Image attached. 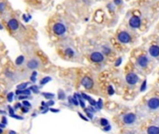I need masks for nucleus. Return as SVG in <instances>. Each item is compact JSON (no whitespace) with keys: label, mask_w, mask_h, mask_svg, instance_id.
Listing matches in <instances>:
<instances>
[{"label":"nucleus","mask_w":159,"mask_h":134,"mask_svg":"<svg viewBox=\"0 0 159 134\" xmlns=\"http://www.w3.org/2000/svg\"><path fill=\"white\" fill-rule=\"evenodd\" d=\"M66 26H65V24L64 23H62V22H56L54 25H53V27H52V31H53V33L56 35H59V36H61V35H63L65 33H66Z\"/></svg>","instance_id":"nucleus-1"},{"label":"nucleus","mask_w":159,"mask_h":134,"mask_svg":"<svg viewBox=\"0 0 159 134\" xmlns=\"http://www.w3.org/2000/svg\"><path fill=\"white\" fill-rule=\"evenodd\" d=\"M146 106H147L148 110L152 111V112H155V111L159 110V97H153V98H151L147 102Z\"/></svg>","instance_id":"nucleus-2"},{"label":"nucleus","mask_w":159,"mask_h":134,"mask_svg":"<svg viewBox=\"0 0 159 134\" xmlns=\"http://www.w3.org/2000/svg\"><path fill=\"white\" fill-rule=\"evenodd\" d=\"M136 120H137V117L133 113H128L123 117V122L126 125H129V126L133 125L136 122Z\"/></svg>","instance_id":"nucleus-3"},{"label":"nucleus","mask_w":159,"mask_h":134,"mask_svg":"<svg viewBox=\"0 0 159 134\" xmlns=\"http://www.w3.org/2000/svg\"><path fill=\"white\" fill-rule=\"evenodd\" d=\"M117 39L120 43L122 44H128L131 41V36L130 35L126 32V31H123V32H120L117 35Z\"/></svg>","instance_id":"nucleus-4"},{"label":"nucleus","mask_w":159,"mask_h":134,"mask_svg":"<svg viewBox=\"0 0 159 134\" xmlns=\"http://www.w3.org/2000/svg\"><path fill=\"white\" fill-rule=\"evenodd\" d=\"M139 80H140V78L135 73H129L126 76V81L129 85L133 86V85L137 84L139 82Z\"/></svg>","instance_id":"nucleus-5"},{"label":"nucleus","mask_w":159,"mask_h":134,"mask_svg":"<svg viewBox=\"0 0 159 134\" xmlns=\"http://www.w3.org/2000/svg\"><path fill=\"white\" fill-rule=\"evenodd\" d=\"M90 60L93 62H102L104 60V55L101 51H94L90 54Z\"/></svg>","instance_id":"nucleus-6"},{"label":"nucleus","mask_w":159,"mask_h":134,"mask_svg":"<svg viewBox=\"0 0 159 134\" xmlns=\"http://www.w3.org/2000/svg\"><path fill=\"white\" fill-rule=\"evenodd\" d=\"M129 24L131 28L133 29H138L141 27V24H142V21H141V18L138 17V16H133L129 19Z\"/></svg>","instance_id":"nucleus-7"},{"label":"nucleus","mask_w":159,"mask_h":134,"mask_svg":"<svg viewBox=\"0 0 159 134\" xmlns=\"http://www.w3.org/2000/svg\"><path fill=\"white\" fill-rule=\"evenodd\" d=\"M149 63V58L145 55H142L137 59V65L140 68H145Z\"/></svg>","instance_id":"nucleus-8"},{"label":"nucleus","mask_w":159,"mask_h":134,"mask_svg":"<svg viewBox=\"0 0 159 134\" xmlns=\"http://www.w3.org/2000/svg\"><path fill=\"white\" fill-rule=\"evenodd\" d=\"M81 84H82V86H83L84 88H86L87 90H90V89H92L93 86H94V81H93L90 77H89V76H84V77L82 78V80H81Z\"/></svg>","instance_id":"nucleus-9"},{"label":"nucleus","mask_w":159,"mask_h":134,"mask_svg":"<svg viewBox=\"0 0 159 134\" xmlns=\"http://www.w3.org/2000/svg\"><path fill=\"white\" fill-rule=\"evenodd\" d=\"M39 65H40V63H39V62L36 59H31L30 61H28V62L26 64L27 68L28 69H32V70L37 69L39 67Z\"/></svg>","instance_id":"nucleus-10"},{"label":"nucleus","mask_w":159,"mask_h":134,"mask_svg":"<svg viewBox=\"0 0 159 134\" xmlns=\"http://www.w3.org/2000/svg\"><path fill=\"white\" fill-rule=\"evenodd\" d=\"M7 26L10 30L12 31H16L19 28V21L16 19H10L7 21Z\"/></svg>","instance_id":"nucleus-11"},{"label":"nucleus","mask_w":159,"mask_h":134,"mask_svg":"<svg viewBox=\"0 0 159 134\" xmlns=\"http://www.w3.org/2000/svg\"><path fill=\"white\" fill-rule=\"evenodd\" d=\"M149 54L154 57V58H157L159 56V46L157 45H153L150 47L149 49Z\"/></svg>","instance_id":"nucleus-12"},{"label":"nucleus","mask_w":159,"mask_h":134,"mask_svg":"<svg viewBox=\"0 0 159 134\" xmlns=\"http://www.w3.org/2000/svg\"><path fill=\"white\" fill-rule=\"evenodd\" d=\"M147 134H159V126H150L147 129Z\"/></svg>","instance_id":"nucleus-13"},{"label":"nucleus","mask_w":159,"mask_h":134,"mask_svg":"<svg viewBox=\"0 0 159 134\" xmlns=\"http://www.w3.org/2000/svg\"><path fill=\"white\" fill-rule=\"evenodd\" d=\"M23 62H24V56H22V55H20V56L17 57V59L15 60V63H16L17 65H21Z\"/></svg>","instance_id":"nucleus-14"},{"label":"nucleus","mask_w":159,"mask_h":134,"mask_svg":"<svg viewBox=\"0 0 159 134\" xmlns=\"http://www.w3.org/2000/svg\"><path fill=\"white\" fill-rule=\"evenodd\" d=\"M65 54L69 57H74L75 56V50L71 48H67L65 49Z\"/></svg>","instance_id":"nucleus-15"},{"label":"nucleus","mask_w":159,"mask_h":134,"mask_svg":"<svg viewBox=\"0 0 159 134\" xmlns=\"http://www.w3.org/2000/svg\"><path fill=\"white\" fill-rule=\"evenodd\" d=\"M28 82H25V83H21V84H19L18 86H17V90H25V89H27V87H28Z\"/></svg>","instance_id":"nucleus-16"},{"label":"nucleus","mask_w":159,"mask_h":134,"mask_svg":"<svg viewBox=\"0 0 159 134\" xmlns=\"http://www.w3.org/2000/svg\"><path fill=\"white\" fill-rule=\"evenodd\" d=\"M102 49V54H106V55H108V54H110V53H111V49H110V48H108L107 46H103Z\"/></svg>","instance_id":"nucleus-17"},{"label":"nucleus","mask_w":159,"mask_h":134,"mask_svg":"<svg viewBox=\"0 0 159 134\" xmlns=\"http://www.w3.org/2000/svg\"><path fill=\"white\" fill-rule=\"evenodd\" d=\"M49 81H51V77L50 76H46V77H44L43 79H41V81H40V85H46L47 83H48Z\"/></svg>","instance_id":"nucleus-18"},{"label":"nucleus","mask_w":159,"mask_h":134,"mask_svg":"<svg viewBox=\"0 0 159 134\" xmlns=\"http://www.w3.org/2000/svg\"><path fill=\"white\" fill-rule=\"evenodd\" d=\"M58 98H59V100H64L66 98L65 93H64V91L62 90H59V92H58Z\"/></svg>","instance_id":"nucleus-19"},{"label":"nucleus","mask_w":159,"mask_h":134,"mask_svg":"<svg viewBox=\"0 0 159 134\" xmlns=\"http://www.w3.org/2000/svg\"><path fill=\"white\" fill-rule=\"evenodd\" d=\"M43 94V96L46 98V99H48V100H52L54 97H55V95L53 94V93H48V92H43L42 93Z\"/></svg>","instance_id":"nucleus-20"},{"label":"nucleus","mask_w":159,"mask_h":134,"mask_svg":"<svg viewBox=\"0 0 159 134\" xmlns=\"http://www.w3.org/2000/svg\"><path fill=\"white\" fill-rule=\"evenodd\" d=\"M13 96H14V93H13V92H9V93L7 94V102L11 103V102H12V100H13Z\"/></svg>","instance_id":"nucleus-21"},{"label":"nucleus","mask_w":159,"mask_h":134,"mask_svg":"<svg viewBox=\"0 0 159 134\" xmlns=\"http://www.w3.org/2000/svg\"><path fill=\"white\" fill-rule=\"evenodd\" d=\"M30 90H31V91H33V92H34V93H38L39 91H38V87L37 86H32V87H30L29 88Z\"/></svg>","instance_id":"nucleus-22"},{"label":"nucleus","mask_w":159,"mask_h":134,"mask_svg":"<svg viewBox=\"0 0 159 134\" xmlns=\"http://www.w3.org/2000/svg\"><path fill=\"white\" fill-rule=\"evenodd\" d=\"M22 18H23V21H24L25 22H28V21L32 19V16H31V15H28V16L26 17V14H24V15H22Z\"/></svg>","instance_id":"nucleus-23"},{"label":"nucleus","mask_w":159,"mask_h":134,"mask_svg":"<svg viewBox=\"0 0 159 134\" xmlns=\"http://www.w3.org/2000/svg\"><path fill=\"white\" fill-rule=\"evenodd\" d=\"M36 76H37V72L34 71L33 74H32V76L30 77V79H31L33 82H35V77H36Z\"/></svg>","instance_id":"nucleus-24"},{"label":"nucleus","mask_w":159,"mask_h":134,"mask_svg":"<svg viewBox=\"0 0 159 134\" xmlns=\"http://www.w3.org/2000/svg\"><path fill=\"white\" fill-rule=\"evenodd\" d=\"M5 9H6V5H5V3H4V2H0V12L2 13Z\"/></svg>","instance_id":"nucleus-25"},{"label":"nucleus","mask_w":159,"mask_h":134,"mask_svg":"<svg viewBox=\"0 0 159 134\" xmlns=\"http://www.w3.org/2000/svg\"><path fill=\"white\" fill-rule=\"evenodd\" d=\"M22 106H25V107H31V104L28 102V101H22Z\"/></svg>","instance_id":"nucleus-26"},{"label":"nucleus","mask_w":159,"mask_h":134,"mask_svg":"<svg viewBox=\"0 0 159 134\" xmlns=\"http://www.w3.org/2000/svg\"><path fill=\"white\" fill-rule=\"evenodd\" d=\"M101 124H102V126L105 127V126H107V125H108V121H107L106 119L102 118V119H101Z\"/></svg>","instance_id":"nucleus-27"},{"label":"nucleus","mask_w":159,"mask_h":134,"mask_svg":"<svg viewBox=\"0 0 159 134\" xmlns=\"http://www.w3.org/2000/svg\"><path fill=\"white\" fill-rule=\"evenodd\" d=\"M108 93H109L110 95H113V94L115 93V90H114V89H113L112 86H110V87L108 88Z\"/></svg>","instance_id":"nucleus-28"},{"label":"nucleus","mask_w":159,"mask_h":134,"mask_svg":"<svg viewBox=\"0 0 159 134\" xmlns=\"http://www.w3.org/2000/svg\"><path fill=\"white\" fill-rule=\"evenodd\" d=\"M29 97H30V96H27V95H20V96L18 97V99L21 101V100H25V99H28Z\"/></svg>","instance_id":"nucleus-29"},{"label":"nucleus","mask_w":159,"mask_h":134,"mask_svg":"<svg viewBox=\"0 0 159 134\" xmlns=\"http://www.w3.org/2000/svg\"><path fill=\"white\" fill-rule=\"evenodd\" d=\"M121 62H122V58H118L117 61L116 62L115 65H116V66H119V65L121 64Z\"/></svg>","instance_id":"nucleus-30"},{"label":"nucleus","mask_w":159,"mask_h":134,"mask_svg":"<svg viewBox=\"0 0 159 134\" xmlns=\"http://www.w3.org/2000/svg\"><path fill=\"white\" fill-rule=\"evenodd\" d=\"M10 117L11 118H17V119H19V120H22L23 119V118H21V117H20V116H17V115H10Z\"/></svg>","instance_id":"nucleus-31"},{"label":"nucleus","mask_w":159,"mask_h":134,"mask_svg":"<svg viewBox=\"0 0 159 134\" xmlns=\"http://www.w3.org/2000/svg\"><path fill=\"white\" fill-rule=\"evenodd\" d=\"M81 97H83L85 100H88V101H89V100L91 99L89 96H88V95H87V94H85V93H82V94H81Z\"/></svg>","instance_id":"nucleus-32"},{"label":"nucleus","mask_w":159,"mask_h":134,"mask_svg":"<svg viewBox=\"0 0 159 134\" xmlns=\"http://www.w3.org/2000/svg\"><path fill=\"white\" fill-rule=\"evenodd\" d=\"M78 102H79V104H80V106H81L82 108H85V107H86V105H85V103H84V102L81 100V98H79Z\"/></svg>","instance_id":"nucleus-33"},{"label":"nucleus","mask_w":159,"mask_h":134,"mask_svg":"<svg viewBox=\"0 0 159 134\" xmlns=\"http://www.w3.org/2000/svg\"><path fill=\"white\" fill-rule=\"evenodd\" d=\"M145 88H146V81H143V83L141 87V91H143L145 90Z\"/></svg>","instance_id":"nucleus-34"},{"label":"nucleus","mask_w":159,"mask_h":134,"mask_svg":"<svg viewBox=\"0 0 159 134\" xmlns=\"http://www.w3.org/2000/svg\"><path fill=\"white\" fill-rule=\"evenodd\" d=\"M20 107H22V104H20V103H17L16 105L14 106V110H16V109H18V108H20Z\"/></svg>","instance_id":"nucleus-35"},{"label":"nucleus","mask_w":159,"mask_h":134,"mask_svg":"<svg viewBox=\"0 0 159 134\" xmlns=\"http://www.w3.org/2000/svg\"><path fill=\"white\" fill-rule=\"evenodd\" d=\"M54 104H55V103H54V101H52V100H49V101L47 103V105H48V106H51V105H53Z\"/></svg>","instance_id":"nucleus-36"},{"label":"nucleus","mask_w":159,"mask_h":134,"mask_svg":"<svg viewBox=\"0 0 159 134\" xmlns=\"http://www.w3.org/2000/svg\"><path fill=\"white\" fill-rule=\"evenodd\" d=\"M1 121H2V124H4V125H7V118H6L5 117H3V118H2V120H1Z\"/></svg>","instance_id":"nucleus-37"},{"label":"nucleus","mask_w":159,"mask_h":134,"mask_svg":"<svg viewBox=\"0 0 159 134\" xmlns=\"http://www.w3.org/2000/svg\"><path fill=\"white\" fill-rule=\"evenodd\" d=\"M28 108H29V107L22 106V107H21V110H22V112H23V113H28Z\"/></svg>","instance_id":"nucleus-38"},{"label":"nucleus","mask_w":159,"mask_h":134,"mask_svg":"<svg viewBox=\"0 0 159 134\" xmlns=\"http://www.w3.org/2000/svg\"><path fill=\"white\" fill-rule=\"evenodd\" d=\"M8 110H9V115H13L14 114V109L10 106H8Z\"/></svg>","instance_id":"nucleus-39"},{"label":"nucleus","mask_w":159,"mask_h":134,"mask_svg":"<svg viewBox=\"0 0 159 134\" xmlns=\"http://www.w3.org/2000/svg\"><path fill=\"white\" fill-rule=\"evenodd\" d=\"M49 111H50V112H53V113H59V112H60L59 109H54V108H50Z\"/></svg>","instance_id":"nucleus-40"},{"label":"nucleus","mask_w":159,"mask_h":134,"mask_svg":"<svg viewBox=\"0 0 159 134\" xmlns=\"http://www.w3.org/2000/svg\"><path fill=\"white\" fill-rule=\"evenodd\" d=\"M78 116H79V117H80V118H81L82 119H84V120H86V121H88V120H89V119H88L87 118H85V117H84V116H83V115H82L81 113H78Z\"/></svg>","instance_id":"nucleus-41"},{"label":"nucleus","mask_w":159,"mask_h":134,"mask_svg":"<svg viewBox=\"0 0 159 134\" xmlns=\"http://www.w3.org/2000/svg\"><path fill=\"white\" fill-rule=\"evenodd\" d=\"M114 3H115V5H120L122 3V0H115Z\"/></svg>","instance_id":"nucleus-42"},{"label":"nucleus","mask_w":159,"mask_h":134,"mask_svg":"<svg viewBox=\"0 0 159 134\" xmlns=\"http://www.w3.org/2000/svg\"><path fill=\"white\" fill-rule=\"evenodd\" d=\"M9 134H16V132H13V131H10V132H9Z\"/></svg>","instance_id":"nucleus-43"},{"label":"nucleus","mask_w":159,"mask_h":134,"mask_svg":"<svg viewBox=\"0 0 159 134\" xmlns=\"http://www.w3.org/2000/svg\"><path fill=\"white\" fill-rule=\"evenodd\" d=\"M0 30H3V25L0 23Z\"/></svg>","instance_id":"nucleus-44"},{"label":"nucleus","mask_w":159,"mask_h":134,"mask_svg":"<svg viewBox=\"0 0 159 134\" xmlns=\"http://www.w3.org/2000/svg\"><path fill=\"white\" fill-rule=\"evenodd\" d=\"M3 133V130L2 129H0V134H2Z\"/></svg>","instance_id":"nucleus-45"},{"label":"nucleus","mask_w":159,"mask_h":134,"mask_svg":"<svg viewBox=\"0 0 159 134\" xmlns=\"http://www.w3.org/2000/svg\"><path fill=\"white\" fill-rule=\"evenodd\" d=\"M0 114H6V113L4 111H0Z\"/></svg>","instance_id":"nucleus-46"}]
</instances>
